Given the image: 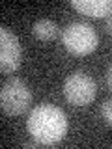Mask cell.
I'll list each match as a JSON object with an SVG mask.
<instances>
[{"label": "cell", "mask_w": 112, "mask_h": 149, "mask_svg": "<svg viewBox=\"0 0 112 149\" xmlns=\"http://www.w3.org/2000/svg\"><path fill=\"white\" fill-rule=\"evenodd\" d=\"M28 132L39 146H52L67 132V116L52 104H39L28 116Z\"/></svg>", "instance_id": "6da1fadb"}, {"label": "cell", "mask_w": 112, "mask_h": 149, "mask_svg": "<svg viewBox=\"0 0 112 149\" xmlns=\"http://www.w3.org/2000/svg\"><path fill=\"white\" fill-rule=\"evenodd\" d=\"M62 43L71 54L86 56L97 49L99 37H97V32L93 30V26H90L88 22L77 21V22H71V24H67L64 28Z\"/></svg>", "instance_id": "7a4b0ae2"}, {"label": "cell", "mask_w": 112, "mask_h": 149, "mask_svg": "<svg viewBox=\"0 0 112 149\" xmlns=\"http://www.w3.org/2000/svg\"><path fill=\"white\" fill-rule=\"evenodd\" d=\"M32 101V93L28 90L26 82L21 78H9L2 84L0 91V104L4 114L8 116H19L22 114Z\"/></svg>", "instance_id": "3957f363"}, {"label": "cell", "mask_w": 112, "mask_h": 149, "mask_svg": "<svg viewBox=\"0 0 112 149\" xmlns=\"http://www.w3.org/2000/svg\"><path fill=\"white\" fill-rule=\"evenodd\" d=\"M97 84L90 74L77 71L69 74L64 82V95L69 104L73 106H86L95 99Z\"/></svg>", "instance_id": "277c9868"}, {"label": "cell", "mask_w": 112, "mask_h": 149, "mask_svg": "<svg viewBox=\"0 0 112 149\" xmlns=\"http://www.w3.org/2000/svg\"><path fill=\"white\" fill-rule=\"evenodd\" d=\"M21 43L9 28H0V69L2 73H13L21 65Z\"/></svg>", "instance_id": "5b68a950"}, {"label": "cell", "mask_w": 112, "mask_h": 149, "mask_svg": "<svg viewBox=\"0 0 112 149\" xmlns=\"http://www.w3.org/2000/svg\"><path fill=\"white\" fill-rule=\"evenodd\" d=\"M71 6L82 15L112 17V0H73Z\"/></svg>", "instance_id": "8992f818"}, {"label": "cell", "mask_w": 112, "mask_h": 149, "mask_svg": "<svg viewBox=\"0 0 112 149\" xmlns=\"http://www.w3.org/2000/svg\"><path fill=\"white\" fill-rule=\"evenodd\" d=\"M56 34H58V26H56L54 21H50V19H39V21H36L34 36L37 39L49 41V39H54Z\"/></svg>", "instance_id": "52a82bcc"}, {"label": "cell", "mask_w": 112, "mask_h": 149, "mask_svg": "<svg viewBox=\"0 0 112 149\" xmlns=\"http://www.w3.org/2000/svg\"><path fill=\"white\" fill-rule=\"evenodd\" d=\"M101 116H103V119H105L106 125H112V99L105 101L101 104Z\"/></svg>", "instance_id": "ba28073f"}, {"label": "cell", "mask_w": 112, "mask_h": 149, "mask_svg": "<svg viewBox=\"0 0 112 149\" xmlns=\"http://www.w3.org/2000/svg\"><path fill=\"white\" fill-rule=\"evenodd\" d=\"M105 28H106V32L112 36V17H106V21H105Z\"/></svg>", "instance_id": "9c48e42d"}, {"label": "cell", "mask_w": 112, "mask_h": 149, "mask_svg": "<svg viewBox=\"0 0 112 149\" xmlns=\"http://www.w3.org/2000/svg\"><path fill=\"white\" fill-rule=\"evenodd\" d=\"M106 82H108V86L112 88V63H110V67H108V73H106Z\"/></svg>", "instance_id": "30bf717a"}]
</instances>
